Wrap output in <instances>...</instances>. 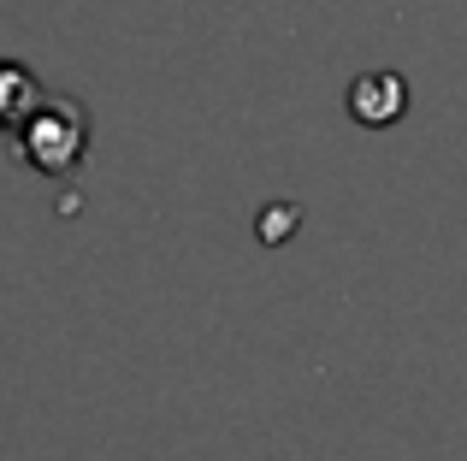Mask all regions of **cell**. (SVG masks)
Masks as SVG:
<instances>
[{
  "mask_svg": "<svg viewBox=\"0 0 467 461\" xmlns=\"http://www.w3.org/2000/svg\"><path fill=\"white\" fill-rule=\"evenodd\" d=\"M402 107H409V83H402L397 71H367V77L349 83V113L373 130L390 125V118H402Z\"/></svg>",
  "mask_w": 467,
  "mask_h": 461,
  "instance_id": "7a4b0ae2",
  "label": "cell"
},
{
  "mask_svg": "<svg viewBox=\"0 0 467 461\" xmlns=\"http://www.w3.org/2000/svg\"><path fill=\"white\" fill-rule=\"evenodd\" d=\"M12 142H18L30 172L66 178L71 166L83 160V149H89V113H83V101H71V95H42V101L12 125Z\"/></svg>",
  "mask_w": 467,
  "mask_h": 461,
  "instance_id": "6da1fadb",
  "label": "cell"
},
{
  "mask_svg": "<svg viewBox=\"0 0 467 461\" xmlns=\"http://www.w3.org/2000/svg\"><path fill=\"white\" fill-rule=\"evenodd\" d=\"M36 101H42V83L24 66H6V59H0V130H12Z\"/></svg>",
  "mask_w": 467,
  "mask_h": 461,
  "instance_id": "3957f363",
  "label": "cell"
}]
</instances>
